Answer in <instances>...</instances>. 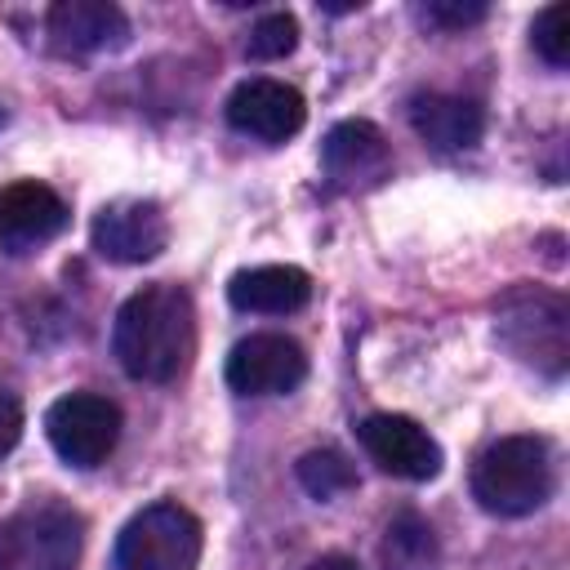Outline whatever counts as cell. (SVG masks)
Here are the masks:
<instances>
[{
  "mask_svg": "<svg viewBox=\"0 0 570 570\" xmlns=\"http://www.w3.org/2000/svg\"><path fill=\"white\" fill-rule=\"evenodd\" d=\"M18 436H22V405H18V396L0 392V459L18 445Z\"/></svg>",
  "mask_w": 570,
  "mask_h": 570,
  "instance_id": "44dd1931",
  "label": "cell"
},
{
  "mask_svg": "<svg viewBox=\"0 0 570 570\" xmlns=\"http://www.w3.org/2000/svg\"><path fill=\"white\" fill-rule=\"evenodd\" d=\"M530 40H534V53L548 67H566L570 62V13H566V4L539 9L534 27H530Z\"/></svg>",
  "mask_w": 570,
  "mask_h": 570,
  "instance_id": "d6986e66",
  "label": "cell"
},
{
  "mask_svg": "<svg viewBox=\"0 0 570 570\" xmlns=\"http://www.w3.org/2000/svg\"><path fill=\"white\" fill-rule=\"evenodd\" d=\"M227 298L236 312H263V316H289L307 307L312 298V276L289 263H263L245 267L227 281Z\"/></svg>",
  "mask_w": 570,
  "mask_h": 570,
  "instance_id": "9a60e30c",
  "label": "cell"
},
{
  "mask_svg": "<svg viewBox=\"0 0 570 570\" xmlns=\"http://www.w3.org/2000/svg\"><path fill=\"white\" fill-rule=\"evenodd\" d=\"M45 22H49V36L62 53L116 49L129 36V18L107 0H58Z\"/></svg>",
  "mask_w": 570,
  "mask_h": 570,
  "instance_id": "4fadbf2b",
  "label": "cell"
},
{
  "mask_svg": "<svg viewBox=\"0 0 570 570\" xmlns=\"http://www.w3.org/2000/svg\"><path fill=\"white\" fill-rule=\"evenodd\" d=\"M196 347V307L178 285H142L116 312L111 352L129 379L169 383L187 370Z\"/></svg>",
  "mask_w": 570,
  "mask_h": 570,
  "instance_id": "6da1fadb",
  "label": "cell"
},
{
  "mask_svg": "<svg viewBox=\"0 0 570 570\" xmlns=\"http://www.w3.org/2000/svg\"><path fill=\"white\" fill-rule=\"evenodd\" d=\"M414 134L436 151H468L485 134V111L463 94H419L410 102Z\"/></svg>",
  "mask_w": 570,
  "mask_h": 570,
  "instance_id": "5bb4252c",
  "label": "cell"
},
{
  "mask_svg": "<svg viewBox=\"0 0 570 570\" xmlns=\"http://www.w3.org/2000/svg\"><path fill=\"white\" fill-rule=\"evenodd\" d=\"M294 472H298V485L321 503H330V499H338V494H347L356 485V468L338 450H307L294 463Z\"/></svg>",
  "mask_w": 570,
  "mask_h": 570,
  "instance_id": "e0dca14e",
  "label": "cell"
},
{
  "mask_svg": "<svg viewBox=\"0 0 570 570\" xmlns=\"http://www.w3.org/2000/svg\"><path fill=\"white\" fill-rule=\"evenodd\" d=\"M67 227V200L45 183H9L0 191V245L27 254Z\"/></svg>",
  "mask_w": 570,
  "mask_h": 570,
  "instance_id": "7c38bea8",
  "label": "cell"
},
{
  "mask_svg": "<svg viewBox=\"0 0 570 570\" xmlns=\"http://www.w3.org/2000/svg\"><path fill=\"white\" fill-rule=\"evenodd\" d=\"M303 120H307L303 94L285 80H272V76L240 80L227 98V125L236 134L258 138V142H285L303 129Z\"/></svg>",
  "mask_w": 570,
  "mask_h": 570,
  "instance_id": "ba28073f",
  "label": "cell"
},
{
  "mask_svg": "<svg viewBox=\"0 0 570 570\" xmlns=\"http://www.w3.org/2000/svg\"><path fill=\"white\" fill-rule=\"evenodd\" d=\"M49 445L71 468H98L120 441V410L98 392H67L45 414Z\"/></svg>",
  "mask_w": 570,
  "mask_h": 570,
  "instance_id": "8992f818",
  "label": "cell"
},
{
  "mask_svg": "<svg viewBox=\"0 0 570 570\" xmlns=\"http://www.w3.org/2000/svg\"><path fill=\"white\" fill-rule=\"evenodd\" d=\"M307 570H361L352 557H338V552H330V557H321V561H312Z\"/></svg>",
  "mask_w": 570,
  "mask_h": 570,
  "instance_id": "7402d4cb",
  "label": "cell"
},
{
  "mask_svg": "<svg viewBox=\"0 0 570 570\" xmlns=\"http://www.w3.org/2000/svg\"><path fill=\"white\" fill-rule=\"evenodd\" d=\"M0 125H4V107H0Z\"/></svg>",
  "mask_w": 570,
  "mask_h": 570,
  "instance_id": "603a6c76",
  "label": "cell"
},
{
  "mask_svg": "<svg viewBox=\"0 0 570 570\" xmlns=\"http://www.w3.org/2000/svg\"><path fill=\"white\" fill-rule=\"evenodd\" d=\"M361 450L392 476L405 481H428L441 472V445L405 414H370L356 428Z\"/></svg>",
  "mask_w": 570,
  "mask_h": 570,
  "instance_id": "8fae6325",
  "label": "cell"
},
{
  "mask_svg": "<svg viewBox=\"0 0 570 570\" xmlns=\"http://www.w3.org/2000/svg\"><path fill=\"white\" fill-rule=\"evenodd\" d=\"M85 521L62 503H31L0 521V570H76Z\"/></svg>",
  "mask_w": 570,
  "mask_h": 570,
  "instance_id": "277c9868",
  "label": "cell"
},
{
  "mask_svg": "<svg viewBox=\"0 0 570 570\" xmlns=\"http://www.w3.org/2000/svg\"><path fill=\"white\" fill-rule=\"evenodd\" d=\"M472 494L494 517H525L552 494V454L543 436H503L472 468Z\"/></svg>",
  "mask_w": 570,
  "mask_h": 570,
  "instance_id": "3957f363",
  "label": "cell"
},
{
  "mask_svg": "<svg viewBox=\"0 0 570 570\" xmlns=\"http://www.w3.org/2000/svg\"><path fill=\"white\" fill-rule=\"evenodd\" d=\"M383 561H387V570H432L436 566L432 525L419 512L392 517V525L383 534Z\"/></svg>",
  "mask_w": 570,
  "mask_h": 570,
  "instance_id": "2e32d148",
  "label": "cell"
},
{
  "mask_svg": "<svg viewBox=\"0 0 570 570\" xmlns=\"http://www.w3.org/2000/svg\"><path fill=\"white\" fill-rule=\"evenodd\" d=\"M200 521L183 503H151L134 512L116 539V570H196Z\"/></svg>",
  "mask_w": 570,
  "mask_h": 570,
  "instance_id": "5b68a950",
  "label": "cell"
},
{
  "mask_svg": "<svg viewBox=\"0 0 570 570\" xmlns=\"http://www.w3.org/2000/svg\"><path fill=\"white\" fill-rule=\"evenodd\" d=\"M321 165H325V178L338 191H365V187H379L387 178L392 147L379 134V125H370V120H338L325 134V142H321Z\"/></svg>",
  "mask_w": 570,
  "mask_h": 570,
  "instance_id": "30bf717a",
  "label": "cell"
},
{
  "mask_svg": "<svg viewBox=\"0 0 570 570\" xmlns=\"http://www.w3.org/2000/svg\"><path fill=\"white\" fill-rule=\"evenodd\" d=\"M89 236L107 263H147L169 245V218L156 200H111L94 214Z\"/></svg>",
  "mask_w": 570,
  "mask_h": 570,
  "instance_id": "9c48e42d",
  "label": "cell"
},
{
  "mask_svg": "<svg viewBox=\"0 0 570 570\" xmlns=\"http://www.w3.org/2000/svg\"><path fill=\"white\" fill-rule=\"evenodd\" d=\"M298 45V22L289 13H263L254 27H249V40H245V53L254 62H276L285 53H294Z\"/></svg>",
  "mask_w": 570,
  "mask_h": 570,
  "instance_id": "ac0fdd59",
  "label": "cell"
},
{
  "mask_svg": "<svg viewBox=\"0 0 570 570\" xmlns=\"http://www.w3.org/2000/svg\"><path fill=\"white\" fill-rule=\"evenodd\" d=\"M307 379V356L285 334H249L227 356V387L240 396H281Z\"/></svg>",
  "mask_w": 570,
  "mask_h": 570,
  "instance_id": "52a82bcc",
  "label": "cell"
},
{
  "mask_svg": "<svg viewBox=\"0 0 570 570\" xmlns=\"http://www.w3.org/2000/svg\"><path fill=\"white\" fill-rule=\"evenodd\" d=\"M419 13H423V22H428V27H441V31H463V27L481 22L490 9H485L481 0H428Z\"/></svg>",
  "mask_w": 570,
  "mask_h": 570,
  "instance_id": "ffe728a7",
  "label": "cell"
},
{
  "mask_svg": "<svg viewBox=\"0 0 570 570\" xmlns=\"http://www.w3.org/2000/svg\"><path fill=\"white\" fill-rule=\"evenodd\" d=\"M494 334L499 343L534 365L548 379L566 374L570 361V307L561 294L539 289V285H512L499 303H494Z\"/></svg>",
  "mask_w": 570,
  "mask_h": 570,
  "instance_id": "7a4b0ae2",
  "label": "cell"
}]
</instances>
